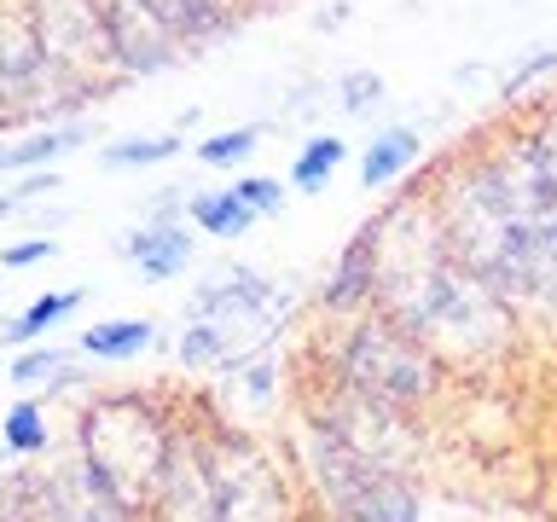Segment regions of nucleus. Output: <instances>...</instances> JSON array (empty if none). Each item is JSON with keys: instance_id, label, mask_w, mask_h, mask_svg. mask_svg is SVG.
Instances as JSON below:
<instances>
[{"instance_id": "1", "label": "nucleus", "mask_w": 557, "mask_h": 522, "mask_svg": "<svg viewBox=\"0 0 557 522\" xmlns=\"http://www.w3.org/2000/svg\"><path fill=\"white\" fill-rule=\"evenodd\" d=\"M377 221V308L424 337L442 360H494L517 343V313L470 273L435 221L430 191L395 198Z\"/></svg>"}, {"instance_id": "2", "label": "nucleus", "mask_w": 557, "mask_h": 522, "mask_svg": "<svg viewBox=\"0 0 557 522\" xmlns=\"http://www.w3.org/2000/svg\"><path fill=\"white\" fill-rule=\"evenodd\" d=\"M290 290L261 268H221L186 296V331L174 343L186 372H238L244 360L268 355L285 331Z\"/></svg>"}, {"instance_id": "3", "label": "nucleus", "mask_w": 557, "mask_h": 522, "mask_svg": "<svg viewBox=\"0 0 557 522\" xmlns=\"http://www.w3.org/2000/svg\"><path fill=\"white\" fill-rule=\"evenodd\" d=\"M82 470L94 476L99 487H111L122 505H134L139 517L151 511L157 487L169 476V459H174V442L181 430L169 424L151 400L139 395H104L82 412Z\"/></svg>"}, {"instance_id": "4", "label": "nucleus", "mask_w": 557, "mask_h": 522, "mask_svg": "<svg viewBox=\"0 0 557 522\" xmlns=\"http://www.w3.org/2000/svg\"><path fill=\"white\" fill-rule=\"evenodd\" d=\"M442 372L447 360L383 308L355 313L343 325V337L331 343V383H343L366 400H383L395 412H424L442 395Z\"/></svg>"}, {"instance_id": "5", "label": "nucleus", "mask_w": 557, "mask_h": 522, "mask_svg": "<svg viewBox=\"0 0 557 522\" xmlns=\"http://www.w3.org/2000/svg\"><path fill=\"white\" fill-rule=\"evenodd\" d=\"M308 482L320 505L331 511V522H424L418 487L400 470L366 459L343 442L337 430H325L320 418H308Z\"/></svg>"}, {"instance_id": "6", "label": "nucleus", "mask_w": 557, "mask_h": 522, "mask_svg": "<svg viewBox=\"0 0 557 522\" xmlns=\"http://www.w3.org/2000/svg\"><path fill=\"white\" fill-rule=\"evenodd\" d=\"M198 452H203L209 499H215L221 522H290L285 476H278V464L250 442V435L215 430L209 442H198Z\"/></svg>"}, {"instance_id": "7", "label": "nucleus", "mask_w": 557, "mask_h": 522, "mask_svg": "<svg viewBox=\"0 0 557 522\" xmlns=\"http://www.w3.org/2000/svg\"><path fill=\"white\" fill-rule=\"evenodd\" d=\"M494 157L511 181V198L522 215H557V116L522 122L494 139Z\"/></svg>"}, {"instance_id": "8", "label": "nucleus", "mask_w": 557, "mask_h": 522, "mask_svg": "<svg viewBox=\"0 0 557 522\" xmlns=\"http://www.w3.org/2000/svg\"><path fill=\"white\" fill-rule=\"evenodd\" d=\"M94 17H99V52L122 76H157L181 59V41L139 0H94Z\"/></svg>"}, {"instance_id": "9", "label": "nucleus", "mask_w": 557, "mask_h": 522, "mask_svg": "<svg viewBox=\"0 0 557 522\" xmlns=\"http://www.w3.org/2000/svg\"><path fill=\"white\" fill-rule=\"evenodd\" d=\"M59 76V52L47 47L41 29H29L24 17L0 12V116H24L35 111L41 87Z\"/></svg>"}, {"instance_id": "10", "label": "nucleus", "mask_w": 557, "mask_h": 522, "mask_svg": "<svg viewBox=\"0 0 557 522\" xmlns=\"http://www.w3.org/2000/svg\"><path fill=\"white\" fill-rule=\"evenodd\" d=\"M313 302H320V313H331V320H355V313L377 308V221L355 226V238L337 250L325 285L313 290Z\"/></svg>"}, {"instance_id": "11", "label": "nucleus", "mask_w": 557, "mask_h": 522, "mask_svg": "<svg viewBox=\"0 0 557 522\" xmlns=\"http://www.w3.org/2000/svg\"><path fill=\"white\" fill-rule=\"evenodd\" d=\"M116 250L134 261V273L146 278V285H169V278H181L191 268V233H186V221H174V215H151V221H139L128 226V233L116 238Z\"/></svg>"}, {"instance_id": "12", "label": "nucleus", "mask_w": 557, "mask_h": 522, "mask_svg": "<svg viewBox=\"0 0 557 522\" xmlns=\"http://www.w3.org/2000/svg\"><path fill=\"white\" fill-rule=\"evenodd\" d=\"M146 522H221L215 517V499H209V476H203V452L191 435L174 442V459H169V476L157 487Z\"/></svg>"}, {"instance_id": "13", "label": "nucleus", "mask_w": 557, "mask_h": 522, "mask_svg": "<svg viewBox=\"0 0 557 522\" xmlns=\"http://www.w3.org/2000/svg\"><path fill=\"white\" fill-rule=\"evenodd\" d=\"M139 7L181 41V52H203L238 35V0H139Z\"/></svg>"}, {"instance_id": "14", "label": "nucleus", "mask_w": 557, "mask_h": 522, "mask_svg": "<svg viewBox=\"0 0 557 522\" xmlns=\"http://www.w3.org/2000/svg\"><path fill=\"white\" fill-rule=\"evenodd\" d=\"M418 157H424V134L407 128V122H395V128H383L366 139L360 151V186L366 191H389L395 181H407L418 169Z\"/></svg>"}, {"instance_id": "15", "label": "nucleus", "mask_w": 557, "mask_h": 522, "mask_svg": "<svg viewBox=\"0 0 557 522\" xmlns=\"http://www.w3.org/2000/svg\"><path fill=\"white\" fill-rule=\"evenodd\" d=\"M76 348L87 360H111V365H122V360H139L146 348H157V320H104V325H87L82 337H76Z\"/></svg>"}, {"instance_id": "16", "label": "nucleus", "mask_w": 557, "mask_h": 522, "mask_svg": "<svg viewBox=\"0 0 557 522\" xmlns=\"http://www.w3.org/2000/svg\"><path fill=\"white\" fill-rule=\"evenodd\" d=\"M186 215H191V226H198V233H209V238H244V233H256V209L238 198L233 186H221V191H191L186 198Z\"/></svg>"}, {"instance_id": "17", "label": "nucleus", "mask_w": 557, "mask_h": 522, "mask_svg": "<svg viewBox=\"0 0 557 522\" xmlns=\"http://www.w3.org/2000/svg\"><path fill=\"white\" fill-rule=\"evenodd\" d=\"M87 302V290H47V296H35V302L17 313V320L0 325V348H17V343H41L59 320H70Z\"/></svg>"}, {"instance_id": "18", "label": "nucleus", "mask_w": 557, "mask_h": 522, "mask_svg": "<svg viewBox=\"0 0 557 522\" xmlns=\"http://www.w3.org/2000/svg\"><path fill=\"white\" fill-rule=\"evenodd\" d=\"M343 163H348V139L313 134V139H302V151H296V163H290V186L313 198V191H325L331 181H337Z\"/></svg>"}, {"instance_id": "19", "label": "nucleus", "mask_w": 557, "mask_h": 522, "mask_svg": "<svg viewBox=\"0 0 557 522\" xmlns=\"http://www.w3.org/2000/svg\"><path fill=\"white\" fill-rule=\"evenodd\" d=\"M0 522H52V476L12 470L0 482Z\"/></svg>"}, {"instance_id": "20", "label": "nucleus", "mask_w": 557, "mask_h": 522, "mask_svg": "<svg viewBox=\"0 0 557 522\" xmlns=\"http://www.w3.org/2000/svg\"><path fill=\"white\" fill-rule=\"evenodd\" d=\"M0 442H7L12 459H41V452L52 447V424H47V400L24 395L17 407L0 418Z\"/></svg>"}, {"instance_id": "21", "label": "nucleus", "mask_w": 557, "mask_h": 522, "mask_svg": "<svg viewBox=\"0 0 557 522\" xmlns=\"http://www.w3.org/2000/svg\"><path fill=\"white\" fill-rule=\"evenodd\" d=\"M7 377H12L24 395H35V389L52 395V389H70V383H76V377H70V355H64V348H47V343L24 348V355L12 360Z\"/></svg>"}, {"instance_id": "22", "label": "nucleus", "mask_w": 557, "mask_h": 522, "mask_svg": "<svg viewBox=\"0 0 557 522\" xmlns=\"http://www.w3.org/2000/svg\"><path fill=\"white\" fill-rule=\"evenodd\" d=\"M261 122H238V128H221V134H209V139H198L191 146V157H198L203 169H244L250 157L261 151Z\"/></svg>"}, {"instance_id": "23", "label": "nucleus", "mask_w": 557, "mask_h": 522, "mask_svg": "<svg viewBox=\"0 0 557 522\" xmlns=\"http://www.w3.org/2000/svg\"><path fill=\"white\" fill-rule=\"evenodd\" d=\"M186 151L181 134H146V139H116L104 146V169H157V163H174Z\"/></svg>"}, {"instance_id": "24", "label": "nucleus", "mask_w": 557, "mask_h": 522, "mask_svg": "<svg viewBox=\"0 0 557 522\" xmlns=\"http://www.w3.org/2000/svg\"><path fill=\"white\" fill-rule=\"evenodd\" d=\"M87 139V128H47V134H35V139H24V146H12V169H41V163H52V157H64V151H76Z\"/></svg>"}, {"instance_id": "25", "label": "nucleus", "mask_w": 557, "mask_h": 522, "mask_svg": "<svg viewBox=\"0 0 557 522\" xmlns=\"http://www.w3.org/2000/svg\"><path fill=\"white\" fill-rule=\"evenodd\" d=\"M383 104V76L377 70H348V76H337V111L343 116H366Z\"/></svg>"}, {"instance_id": "26", "label": "nucleus", "mask_w": 557, "mask_h": 522, "mask_svg": "<svg viewBox=\"0 0 557 522\" xmlns=\"http://www.w3.org/2000/svg\"><path fill=\"white\" fill-rule=\"evenodd\" d=\"M226 377H233V383H238V389H244V395H250V400H256V407H268V400L278 395V365H273L268 355H256V360H244V365H238V372H226Z\"/></svg>"}, {"instance_id": "27", "label": "nucleus", "mask_w": 557, "mask_h": 522, "mask_svg": "<svg viewBox=\"0 0 557 522\" xmlns=\"http://www.w3.org/2000/svg\"><path fill=\"white\" fill-rule=\"evenodd\" d=\"M233 191L256 209V215H285V186H278L273 174H238Z\"/></svg>"}, {"instance_id": "28", "label": "nucleus", "mask_w": 557, "mask_h": 522, "mask_svg": "<svg viewBox=\"0 0 557 522\" xmlns=\"http://www.w3.org/2000/svg\"><path fill=\"white\" fill-rule=\"evenodd\" d=\"M59 186H64V181H59L52 169H29L17 186H7V191H0V221H7V215H17V209H24V203H35V198H47V191H59Z\"/></svg>"}, {"instance_id": "29", "label": "nucleus", "mask_w": 557, "mask_h": 522, "mask_svg": "<svg viewBox=\"0 0 557 522\" xmlns=\"http://www.w3.org/2000/svg\"><path fill=\"white\" fill-rule=\"evenodd\" d=\"M546 70H557V47H540V52H529V59H522V64L511 70V76H505L499 94H505V99H517L522 87H529L534 76H546Z\"/></svg>"}, {"instance_id": "30", "label": "nucleus", "mask_w": 557, "mask_h": 522, "mask_svg": "<svg viewBox=\"0 0 557 522\" xmlns=\"http://www.w3.org/2000/svg\"><path fill=\"white\" fill-rule=\"evenodd\" d=\"M52 256H59V244H52V238L41 233V238H24V244H12V250L0 256V261H7V268H35V261H52Z\"/></svg>"}, {"instance_id": "31", "label": "nucleus", "mask_w": 557, "mask_h": 522, "mask_svg": "<svg viewBox=\"0 0 557 522\" xmlns=\"http://www.w3.org/2000/svg\"><path fill=\"white\" fill-rule=\"evenodd\" d=\"M0 169H12V146H0Z\"/></svg>"}]
</instances>
